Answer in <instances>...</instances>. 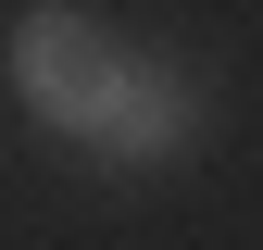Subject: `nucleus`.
<instances>
[{
	"label": "nucleus",
	"instance_id": "f257e3e1",
	"mask_svg": "<svg viewBox=\"0 0 263 250\" xmlns=\"http://www.w3.org/2000/svg\"><path fill=\"white\" fill-rule=\"evenodd\" d=\"M113 88H125V50H113V25L101 13H76V0H38V13H13V100L50 125V138H101V113H113Z\"/></svg>",
	"mask_w": 263,
	"mask_h": 250
},
{
	"label": "nucleus",
	"instance_id": "f03ea898",
	"mask_svg": "<svg viewBox=\"0 0 263 250\" xmlns=\"http://www.w3.org/2000/svg\"><path fill=\"white\" fill-rule=\"evenodd\" d=\"M188 113H201V88L176 75V62H125V88H113V113H101V163H176L188 150Z\"/></svg>",
	"mask_w": 263,
	"mask_h": 250
}]
</instances>
